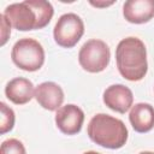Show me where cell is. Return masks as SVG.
I'll use <instances>...</instances> for the list:
<instances>
[{"label":"cell","instance_id":"6da1fadb","mask_svg":"<svg viewBox=\"0 0 154 154\" xmlns=\"http://www.w3.org/2000/svg\"><path fill=\"white\" fill-rule=\"evenodd\" d=\"M2 14L14 29L29 31L47 26L54 14V10L49 1L25 0L8 5Z\"/></svg>","mask_w":154,"mask_h":154},{"label":"cell","instance_id":"7a4b0ae2","mask_svg":"<svg viewBox=\"0 0 154 154\" xmlns=\"http://www.w3.org/2000/svg\"><path fill=\"white\" fill-rule=\"evenodd\" d=\"M117 67L122 77L128 81H141L148 71L147 49L138 37H125L116 48Z\"/></svg>","mask_w":154,"mask_h":154},{"label":"cell","instance_id":"3957f363","mask_svg":"<svg viewBox=\"0 0 154 154\" xmlns=\"http://www.w3.org/2000/svg\"><path fill=\"white\" fill-rule=\"evenodd\" d=\"M89 138L108 149H119L128 141V129L125 124L109 114L99 113L95 114L87 128Z\"/></svg>","mask_w":154,"mask_h":154},{"label":"cell","instance_id":"277c9868","mask_svg":"<svg viewBox=\"0 0 154 154\" xmlns=\"http://www.w3.org/2000/svg\"><path fill=\"white\" fill-rule=\"evenodd\" d=\"M11 58L13 64L20 70L34 72L42 67L45 63V51L38 41L24 37L13 45Z\"/></svg>","mask_w":154,"mask_h":154},{"label":"cell","instance_id":"5b68a950","mask_svg":"<svg viewBox=\"0 0 154 154\" xmlns=\"http://www.w3.org/2000/svg\"><path fill=\"white\" fill-rule=\"evenodd\" d=\"M111 59V52L106 42L97 38L87 41L79 49L78 63L83 70L90 73L103 71Z\"/></svg>","mask_w":154,"mask_h":154},{"label":"cell","instance_id":"8992f818","mask_svg":"<svg viewBox=\"0 0 154 154\" xmlns=\"http://www.w3.org/2000/svg\"><path fill=\"white\" fill-rule=\"evenodd\" d=\"M84 34V23L76 13H65L59 17L53 29L54 41L63 48H72Z\"/></svg>","mask_w":154,"mask_h":154},{"label":"cell","instance_id":"52a82bcc","mask_svg":"<svg viewBox=\"0 0 154 154\" xmlns=\"http://www.w3.org/2000/svg\"><path fill=\"white\" fill-rule=\"evenodd\" d=\"M84 122V112L76 105L61 106L55 113L57 128L65 135H76L81 131Z\"/></svg>","mask_w":154,"mask_h":154},{"label":"cell","instance_id":"ba28073f","mask_svg":"<svg viewBox=\"0 0 154 154\" xmlns=\"http://www.w3.org/2000/svg\"><path fill=\"white\" fill-rule=\"evenodd\" d=\"M103 103L112 111L125 113L132 107L134 95L132 91L123 84H112L103 91Z\"/></svg>","mask_w":154,"mask_h":154},{"label":"cell","instance_id":"9c48e42d","mask_svg":"<svg viewBox=\"0 0 154 154\" xmlns=\"http://www.w3.org/2000/svg\"><path fill=\"white\" fill-rule=\"evenodd\" d=\"M35 99L45 109L58 111L64 101V91L54 82H43L35 88Z\"/></svg>","mask_w":154,"mask_h":154},{"label":"cell","instance_id":"30bf717a","mask_svg":"<svg viewBox=\"0 0 154 154\" xmlns=\"http://www.w3.org/2000/svg\"><path fill=\"white\" fill-rule=\"evenodd\" d=\"M124 18L132 24H143L154 18V0H128L123 5Z\"/></svg>","mask_w":154,"mask_h":154},{"label":"cell","instance_id":"8fae6325","mask_svg":"<svg viewBox=\"0 0 154 154\" xmlns=\"http://www.w3.org/2000/svg\"><path fill=\"white\" fill-rule=\"evenodd\" d=\"M6 97L16 105H25L35 97V89L31 81L24 77L11 79L5 87Z\"/></svg>","mask_w":154,"mask_h":154},{"label":"cell","instance_id":"7c38bea8","mask_svg":"<svg viewBox=\"0 0 154 154\" xmlns=\"http://www.w3.org/2000/svg\"><path fill=\"white\" fill-rule=\"evenodd\" d=\"M129 120L136 132L144 134L154 128V107L150 103L138 102L131 107Z\"/></svg>","mask_w":154,"mask_h":154},{"label":"cell","instance_id":"4fadbf2b","mask_svg":"<svg viewBox=\"0 0 154 154\" xmlns=\"http://www.w3.org/2000/svg\"><path fill=\"white\" fill-rule=\"evenodd\" d=\"M14 112L5 102H0V134L4 135L11 131L14 126Z\"/></svg>","mask_w":154,"mask_h":154},{"label":"cell","instance_id":"5bb4252c","mask_svg":"<svg viewBox=\"0 0 154 154\" xmlns=\"http://www.w3.org/2000/svg\"><path fill=\"white\" fill-rule=\"evenodd\" d=\"M0 154H26V150L19 140L8 138L1 143Z\"/></svg>","mask_w":154,"mask_h":154},{"label":"cell","instance_id":"9a60e30c","mask_svg":"<svg viewBox=\"0 0 154 154\" xmlns=\"http://www.w3.org/2000/svg\"><path fill=\"white\" fill-rule=\"evenodd\" d=\"M0 22H1V46H4L11 35V24L8 23V20L4 14H0Z\"/></svg>","mask_w":154,"mask_h":154},{"label":"cell","instance_id":"2e32d148","mask_svg":"<svg viewBox=\"0 0 154 154\" xmlns=\"http://www.w3.org/2000/svg\"><path fill=\"white\" fill-rule=\"evenodd\" d=\"M90 4H91L93 6H96V7H106V6L112 5L113 1H111V2H94V1H90Z\"/></svg>","mask_w":154,"mask_h":154},{"label":"cell","instance_id":"e0dca14e","mask_svg":"<svg viewBox=\"0 0 154 154\" xmlns=\"http://www.w3.org/2000/svg\"><path fill=\"white\" fill-rule=\"evenodd\" d=\"M83 154H100V153L94 152V150H89V152H85V153H83Z\"/></svg>","mask_w":154,"mask_h":154},{"label":"cell","instance_id":"ac0fdd59","mask_svg":"<svg viewBox=\"0 0 154 154\" xmlns=\"http://www.w3.org/2000/svg\"><path fill=\"white\" fill-rule=\"evenodd\" d=\"M140 154H154V152H141Z\"/></svg>","mask_w":154,"mask_h":154}]
</instances>
